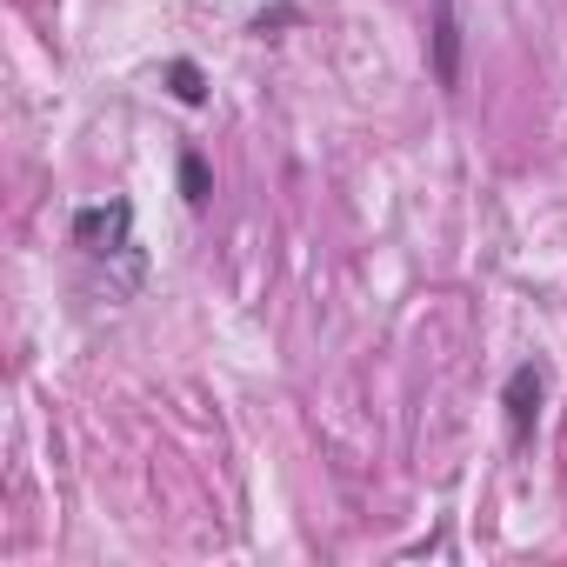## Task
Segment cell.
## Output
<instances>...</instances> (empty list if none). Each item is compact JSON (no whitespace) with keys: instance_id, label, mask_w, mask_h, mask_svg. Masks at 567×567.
Segmentation results:
<instances>
[{"instance_id":"cell-4","label":"cell","mask_w":567,"mask_h":567,"mask_svg":"<svg viewBox=\"0 0 567 567\" xmlns=\"http://www.w3.org/2000/svg\"><path fill=\"white\" fill-rule=\"evenodd\" d=\"M167 87H174L181 107H200V101H207V74H200L194 61H167Z\"/></svg>"},{"instance_id":"cell-3","label":"cell","mask_w":567,"mask_h":567,"mask_svg":"<svg viewBox=\"0 0 567 567\" xmlns=\"http://www.w3.org/2000/svg\"><path fill=\"white\" fill-rule=\"evenodd\" d=\"M540 394H547L540 368H534V361H520V368L507 374V388H501V408H507V441H514V447H527V434H534V421H540Z\"/></svg>"},{"instance_id":"cell-6","label":"cell","mask_w":567,"mask_h":567,"mask_svg":"<svg viewBox=\"0 0 567 567\" xmlns=\"http://www.w3.org/2000/svg\"><path fill=\"white\" fill-rule=\"evenodd\" d=\"M288 21H301V14H295V8H274V14H260V21H254V34H267V28H288Z\"/></svg>"},{"instance_id":"cell-1","label":"cell","mask_w":567,"mask_h":567,"mask_svg":"<svg viewBox=\"0 0 567 567\" xmlns=\"http://www.w3.org/2000/svg\"><path fill=\"white\" fill-rule=\"evenodd\" d=\"M74 247H81L87 260H141V247H134V207H127V200L81 207V214H74Z\"/></svg>"},{"instance_id":"cell-5","label":"cell","mask_w":567,"mask_h":567,"mask_svg":"<svg viewBox=\"0 0 567 567\" xmlns=\"http://www.w3.org/2000/svg\"><path fill=\"white\" fill-rule=\"evenodd\" d=\"M181 194H187V207H207L214 174H207V161H200V154H181Z\"/></svg>"},{"instance_id":"cell-2","label":"cell","mask_w":567,"mask_h":567,"mask_svg":"<svg viewBox=\"0 0 567 567\" xmlns=\"http://www.w3.org/2000/svg\"><path fill=\"white\" fill-rule=\"evenodd\" d=\"M427 68L447 94H461L467 74V28H461V0H427Z\"/></svg>"}]
</instances>
